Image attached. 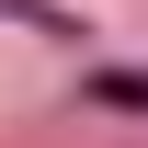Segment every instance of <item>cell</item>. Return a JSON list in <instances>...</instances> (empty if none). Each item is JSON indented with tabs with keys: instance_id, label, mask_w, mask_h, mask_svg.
Instances as JSON below:
<instances>
[{
	"instance_id": "6da1fadb",
	"label": "cell",
	"mask_w": 148,
	"mask_h": 148,
	"mask_svg": "<svg viewBox=\"0 0 148 148\" xmlns=\"http://www.w3.org/2000/svg\"><path fill=\"white\" fill-rule=\"evenodd\" d=\"M0 12H23V23H34V34H57V46H80V34H91V23H80V12H57V0H0Z\"/></svg>"
},
{
	"instance_id": "7a4b0ae2",
	"label": "cell",
	"mask_w": 148,
	"mask_h": 148,
	"mask_svg": "<svg viewBox=\"0 0 148 148\" xmlns=\"http://www.w3.org/2000/svg\"><path fill=\"white\" fill-rule=\"evenodd\" d=\"M91 103H103V114H148V80H137V69H103Z\"/></svg>"
}]
</instances>
